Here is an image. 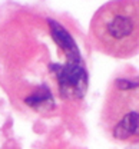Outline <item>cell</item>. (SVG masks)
I'll return each mask as SVG.
<instances>
[{"label":"cell","instance_id":"6da1fadb","mask_svg":"<svg viewBox=\"0 0 139 149\" xmlns=\"http://www.w3.org/2000/svg\"><path fill=\"white\" fill-rule=\"evenodd\" d=\"M89 42L100 53L129 59L139 53V0H111L89 24Z\"/></svg>","mask_w":139,"mask_h":149},{"label":"cell","instance_id":"7a4b0ae2","mask_svg":"<svg viewBox=\"0 0 139 149\" xmlns=\"http://www.w3.org/2000/svg\"><path fill=\"white\" fill-rule=\"evenodd\" d=\"M106 136L119 143H139V70L128 66L108 85L100 111Z\"/></svg>","mask_w":139,"mask_h":149},{"label":"cell","instance_id":"5b68a950","mask_svg":"<svg viewBox=\"0 0 139 149\" xmlns=\"http://www.w3.org/2000/svg\"><path fill=\"white\" fill-rule=\"evenodd\" d=\"M0 149H20V146L16 143V142H13V141H9V142H6L3 146Z\"/></svg>","mask_w":139,"mask_h":149},{"label":"cell","instance_id":"3957f363","mask_svg":"<svg viewBox=\"0 0 139 149\" xmlns=\"http://www.w3.org/2000/svg\"><path fill=\"white\" fill-rule=\"evenodd\" d=\"M52 36L66 53V63L56 68L59 95L63 100H79L88 89V72L82 62L78 46L66 29L55 20H49Z\"/></svg>","mask_w":139,"mask_h":149},{"label":"cell","instance_id":"277c9868","mask_svg":"<svg viewBox=\"0 0 139 149\" xmlns=\"http://www.w3.org/2000/svg\"><path fill=\"white\" fill-rule=\"evenodd\" d=\"M26 105L30 106L32 109H36V111H40V109H50L53 108V99H52V95L47 89H44L43 86L39 88L35 93H32L30 96H27L24 99Z\"/></svg>","mask_w":139,"mask_h":149}]
</instances>
